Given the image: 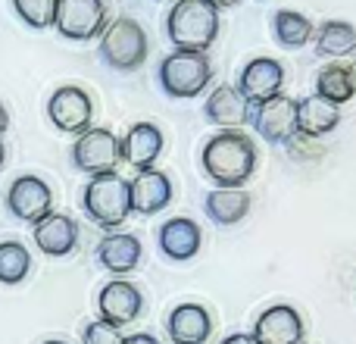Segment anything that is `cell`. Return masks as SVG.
I'll use <instances>...</instances> for the list:
<instances>
[{"instance_id": "obj_1", "label": "cell", "mask_w": 356, "mask_h": 344, "mask_svg": "<svg viewBox=\"0 0 356 344\" xmlns=\"http://www.w3.org/2000/svg\"><path fill=\"white\" fill-rule=\"evenodd\" d=\"M200 163L216 188H244L257 172V144L241 129H222L203 144Z\"/></svg>"}, {"instance_id": "obj_2", "label": "cell", "mask_w": 356, "mask_h": 344, "mask_svg": "<svg viewBox=\"0 0 356 344\" xmlns=\"http://www.w3.org/2000/svg\"><path fill=\"white\" fill-rule=\"evenodd\" d=\"M166 35L175 50L207 54L219 35V10L209 0H175L166 16Z\"/></svg>"}, {"instance_id": "obj_3", "label": "cell", "mask_w": 356, "mask_h": 344, "mask_svg": "<svg viewBox=\"0 0 356 344\" xmlns=\"http://www.w3.org/2000/svg\"><path fill=\"white\" fill-rule=\"evenodd\" d=\"M97 54L116 72H135V69H141L147 63V54H150L147 31H144V25L138 19L119 16L104 29Z\"/></svg>"}, {"instance_id": "obj_4", "label": "cell", "mask_w": 356, "mask_h": 344, "mask_svg": "<svg viewBox=\"0 0 356 344\" xmlns=\"http://www.w3.org/2000/svg\"><path fill=\"white\" fill-rule=\"evenodd\" d=\"M81 207H85L88 219L94 226L106 228H119L125 219L131 216V188L119 172H106V175H94L85 185V194H81Z\"/></svg>"}, {"instance_id": "obj_5", "label": "cell", "mask_w": 356, "mask_h": 344, "mask_svg": "<svg viewBox=\"0 0 356 344\" xmlns=\"http://www.w3.org/2000/svg\"><path fill=\"white\" fill-rule=\"evenodd\" d=\"M160 88L169 97H197L209 88L213 79V66H209L207 54H191V50H172L166 60L160 63Z\"/></svg>"}, {"instance_id": "obj_6", "label": "cell", "mask_w": 356, "mask_h": 344, "mask_svg": "<svg viewBox=\"0 0 356 344\" xmlns=\"http://www.w3.org/2000/svg\"><path fill=\"white\" fill-rule=\"evenodd\" d=\"M110 25L106 0H56L54 29L69 41H94Z\"/></svg>"}, {"instance_id": "obj_7", "label": "cell", "mask_w": 356, "mask_h": 344, "mask_svg": "<svg viewBox=\"0 0 356 344\" xmlns=\"http://www.w3.org/2000/svg\"><path fill=\"white\" fill-rule=\"evenodd\" d=\"M122 150H119V138L110 129H88L79 135V141L72 144V166L88 175H106L116 172Z\"/></svg>"}, {"instance_id": "obj_8", "label": "cell", "mask_w": 356, "mask_h": 344, "mask_svg": "<svg viewBox=\"0 0 356 344\" xmlns=\"http://www.w3.org/2000/svg\"><path fill=\"white\" fill-rule=\"evenodd\" d=\"M250 125L263 141L288 144L297 135V100L278 94L263 104H250Z\"/></svg>"}, {"instance_id": "obj_9", "label": "cell", "mask_w": 356, "mask_h": 344, "mask_svg": "<svg viewBox=\"0 0 356 344\" xmlns=\"http://www.w3.org/2000/svg\"><path fill=\"white\" fill-rule=\"evenodd\" d=\"M47 116L66 135H81L91 129V116H94V104L88 97V91H81L79 85H63L50 94L47 100Z\"/></svg>"}, {"instance_id": "obj_10", "label": "cell", "mask_w": 356, "mask_h": 344, "mask_svg": "<svg viewBox=\"0 0 356 344\" xmlns=\"http://www.w3.org/2000/svg\"><path fill=\"white\" fill-rule=\"evenodd\" d=\"M54 207V191L38 175H19L6 191V210L22 222H41Z\"/></svg>"}, {"instance_id": "obj_11", "label": "cell", "mask_w": 356, "mask_h": 344, "mask_svg": "<svg viewBox=\"0 0 356 344\" xmlns=\"http://www.w3.org/2000/svg\"><path fill=\"white\" fill-rule=\"evenodd\" d=\"M238 88L250 104H263V100H272L278 94H284V66L272 56H257L250 60L244 69H241Z\"/></svg>"}, {"instance_id": "obj_12", "label": "cell", "mask_w": 356, "mask_h": 344, "mask_svg": "<svg viewBox=\"0 0 356 344\" xmlns=\"http://www.w3.org/2000/svg\"><path fill=\"white\" fill-rule=\"evenodd\" d=\"M141 307H144V297L141 291L135 288L131 282L125 279H113L100 288L97 295V310H100V320L104 322H113V326H129L141 316Z\"/></svg>"}, {"instance_id": "obj_13", "label": "cell", "mask_w": 356, "mask_h": 344, "mask_svg": "<svg viewBox=\"0 0 356 344\" xmlns=\"http://www.w3.org/2000/svg\"><path fill=\"white\" fill-rule=\"evenodd\" d=\"M131 188V213L156 216L172 203V178L163 169H144L129 182Z\"/></svg>"}, {"instance_id": "obj_14", "label": "cell", "mask_w": 356, "mask_h": 344, "mask_svg": "<svg viewBox=\"0 0 356 344\" xmlns=\"http://www.w3.org/2000/svg\"><path fill=\"white\" fill-rule=\"evenodd\" d=\"M253 338L257 344H303V320L294 307L288 304H275V307L263 310L253 326Z\"/></svg>"}, {"instance_id": "obj_15", "label": "cell", "mask_w": 356, "mask_h": 344, "mask_svg": "<svg viewBox=\"0 0 356 344\" xmlns=\"http://www.w3.org/2000/svg\"><path fill=\"white\" fill-rule=\"evenodd\" d=\"M203 113L213 125L219 129H241L250 125V100L241 94L238 85H219L216 91H209Z\"/></svg>"}, {"instance_id": "obj_16", "label": "cell", "mask_w": 356, "mask_h": 344, "mask_svg": "<svg viewBox=\"0 0 356 344\" xmlns=\"http://www.w3.org/2000/svg\"><path fill=\"white\" fill-rule=\"evenodd\" d=\"M119 150H122V160L135 172L154 169V163L163 154V132L154 123H135L129 135L119 141Z\"/></svg>"}, {"instance_id": "obj_17", "label": "cell", "mask_w": 356, "mask_h": 344, "mask_svg": "<svg viewBox=\"0 0 356 344\" xmlns=\"http://www.w3.org/2000/svg\"><path fill=\"white\" fill-rule=\"evenodd\" d=\"M203 244V232L194 219H184V216H172L160 226V251L166 253L175 263H188L200 253Z\"/></svg>"}, {"instance_id": "obj_18", "label": "cell", "mask_w": 356, "mask_h": 344, "mask_svg": "<svg viewBox=\"0 0 356 344\" xmlns=\"http://www.w3.org/2000/svg\"><path fill=\"white\" fill-rule=\"evenodd\" d=\"M35 244L47 257H66L79 244V222L66 213H54L50 210L41 222H35Z\"/></svg>"}, {"instance_id": "obj_19", "label": "cell", "mask_w": 356, "mask_h": 344, "mask_svg": "<svg viewBox=\"0 0 356 344\" xmlns=\"http://www.w3.org/2000/svg\"><path fill=\"white\" fill-rule=\"evenodd\" d=\"M166 332L172 344H207L213 335L209 310L200 304H178L166 320Z\"/></svg>"}, {"instance_id": "obj_20", "label": "cell", "mask_w": 356, "mask_h": 344, "mask_svg": "<svg viewBox=\"0 0 356 344\" xmlns=\"http://www.w3.org/2000/svg\"><path fill=\"white\" fill-rule=\"evenodd\" d=\"M341 123L338 104L319 97V94H307L297 100V132L307 138H325L328 132H334Z\"/></svg>"}, {"instance_id": "obj_21", "label": "cell", "mask_w": 356, "mask_h": 344, "mask_svg": "<svg viewBox=\"0 0 356 344\" xmlns=\"http://www.w3.org/2000/svg\"><path fill=\"white\" fill-rule=\"evenodd\" d=\"M141 241L129 232H110L104 241L97 244V263L104 269L116 272V276H125V272L138 269L141 263Z\"/></svg>"}, {"instance_id": "obj_22", "label": "cell", "mask_w": 356, "mask_h": 344, "mask_svg": "<svg viewBox=\"0 0 356 344\" xmlns=\"http://www.w3.org/2000/svg\"><path fill=\"white\" fill-rule=\"evenodd\" d=\"M250 191L244 188H216L207 194L203 210L216 226H238L247 213H250Z\"/></svg>"}, {"instance_id": "obj_23", "label": "cell", "mask_w": 356, "mask_h": 344, "mask_svg": "<svg viewBox=\"0 0 356 344\" xmlns=\"http://www.w3.org/2000/svg\"><path fill=\"white\" fill-rule=\"evenodd\" d=\"M316 54L328 56V60H341V56L356 54V25L344 19H328L322 29L316 31Z\"/></svg>"}, {"instance_id": "obj_24", "label": "cell", "mask_w": 356, "mask_h": 344, "mask_svg": "<svg viewBox=\"0 0 356 344\" xmlns=\"http://www.w3.org/2000/svg\"><path fill=\"white\" fill-rule=\"evenodd\" d=\"M272 31H275V41L288 50H300L309 44V38L316 35L313 22H309L303 13L297 10H278L272 16Z\"/></svg>"}, {"instance_id": "obj_25", "label": "cell", "mask_w": 356, "mask_h": 344, "mask_svg": "<svg viewBox=\"0 0 356 344\" xmlns=\"http://www.w3.org/2000/svg\"><path fill=\"white\" fill-rule=\"evenodd\" d=\"M316 94L332 104H347V100L356 97L353 91V79H350V69L341 66V63H332V66H322L319 75H316Z\"/></svg>"}, {"instance_id": "obj_26", "label": "cell", "mask_w": 356, "mask_h": 344, "mask_svg": "<svg viewBox=\"0 0 356 344\" xmlns=\"http://www.w3.org/2000/svg\"><path fill=\"white\" fill-rule=\"evenodd\" d=\"M31 269V253L19 241H0V282L19 285Z\"/></svg>"}, {"instance_id": "obj_27", "label": "cell", "mask_w": 356, "mask_h": 344, "mask_svg": "<svg viewBox=\"0 0 356 344\" xmlns=\"http://www.w3.org/2000/svg\"><path fill=\"white\" fill-rule=\"evenodd\" d=\"M13 10L29 29H50L56 19V0H13Z\"/></svg>"}, {"instance_id": "obj_28", "label": "cell", "mask_w": 356, "mask_h": 344, "mask_svg": "<svg viewBox=\"0 0 356 344\" xmlns=\"http://www.w3.org/2000/svg\"><path fill=\"white\" fill-rule=\"evenodd\" d=\"M125 335L119 326L113 322H104V320H94L85 326V335H81V344H122Z\"/></svg>"}, {"instance_id": "obj_29", "label": "cell", "mask_w": 356, "mask_h": 344, "mask_svg": "<svg viewBox=\"0 0 356 344\" xmlns=\"http://www.w3.org/2000/svg\"><path fill=\"white\" fill-rule=\"evenodd\" d=\"M219 344H257V338H253V332H234L228 338H222Z\"/></svg>"}, {"instance_id": "obj_30", "label": "cell", "mask_w": 356, "mask_h": 344, "mask_svg": "<svg viewBox=\"0 0 356 344\" xmlns=\"http://www.w3.org/2000/svg\"><path fill=\"white\" fill-rule=\"evenodd\" d=\"M122 344H160V341H156L150 332H138V335H129Z\"/></svg>"}, {"instance_id": "obj_31", "label": "cell", "mask_w": 356, "mask_h": 344, "mask_svg": "<svg viewBox=\"0 0 356 344\" xmlns=\"http://www.w3.org/2000/svg\"><path fill=\"white\" fill-rule=\"evenodd\" d=\"M6 129H10V116H6V107L0 104V138H3Z\"/></svg>"}, {"instance_id": "obj_32", "label": "cell", "mask_w": 356, "mask_h": 344, "mask_svg": "<svg viewBox=\"0 0 356 344\" xmlns=\"http://www.w3.org/2000/svg\"><path fill=\"white\" fill-rule=\"evenodd\" d=\"M209 3H213L216 10H228V6H238L241 0H209Z\"/></svg>"}, {"instance_id": "obj_33", "label": "cell", "mask_w": 356, "mask_h": 344, "mask_svg": "<svg viewBox=\"0 0 356 344\" xmlns=\"http://www.w3.org/2000/svg\"><path fill=\"white\" fill-rule=\"evenodd\" d=\"M347 69H350V79H353V91H356V60L350 63V66H347Z\"/></svg>"}, {"instance_id": "obj_34", "label": "cell", "mask_w": 356, "mask_h": 344, "mask_svg": "<svg viewBox=\"0 0 356 344\" xmlns=\"http://www.w3.org/2000/svg\"><path fill=\"white\" fill-rule=\"evenodd\" d=\"M3 160H6V148H3V138H0V166H3Z\"/></svg>"}, {"instance_id": "obj_35", "label": "cell", "mask_w": 356, "mask_h": 344, "mask_svg": "<svg viewBox=\"0 0 356 344\" xmlns=\"http://www.w3.org/2000/svg\"><path fill=\"white\" fill-rule=\"evenodd\" d=\"M44 344H66V341H44Z\"/></svg>"}]
</instances>
